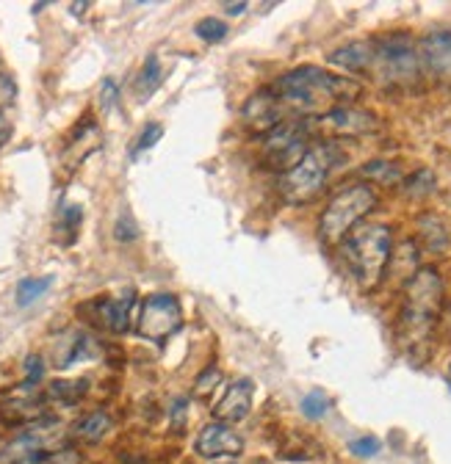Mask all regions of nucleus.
Listing matches in <instances>:
<instances>
[{
  "instance_id": "1",
  "label": "nucleus",
  "mask_w": 451,
  "mask_h": 464,
  "mask_svg": "<svg viewBox=\"0 0 451 464\" xmlns=\"http://www.w3.org/2000/svg\"><path fill=\"white\" fill-rule=\"evenodd\" d=\"M271 92L286 108L302 116H316V120H321L324 113L355 102L363 89L358 81L332 75L321 67H297L286 72L283 78H277Z\"/></svg>"
},
{
  "instance_id": "2",
  "label": "nucleus",
  "mask_w": 451,
  "mask_h": 464,
  "mask_svg": "<svg viewBox=\"0 0 451 464\" xmlns=\"http://www.w3.org/2000/svg\"><path fill=\"white\" fill-rule=\"evenodd\" d=\"M446 302L443 279L435 268H418L405 287V302L399 313V343L405 345V352L416 360L424 362L432 334L437 329L440 313Z\"/></svg>"
},
{
  "instance_id": "3",
  "label": "nucleus",
  "mask_w": 451,
  "mask_h": 464,
  "mask_svg": "<svg viewBox=\"0 0 451 464\" xmlns=\"http://www.w3.org/2000/svg\"><path fill=\"white\" fill-rule=\"evenodd\" d=\"M344 257L347 266L360 285V290H374L385 279L393 257V232L387 224H360L358 229L349 232L344 241Z\"/></svg>"
},
{
  "instance_id": "4",
  "label": "nucleus",
  "mask_w": 451,
  "mask_h": 464,
  "mask_svg": "<svg viewBox=\"0 0 451 464\" xmlns=\"http://www.w3.org/2000/svg\"><path fill=\"white\" fill-rule=\"evenodd\" d=\"M379 197L371 183H352L338 191L319 221V232L327 244H344L349 238V232L363 224V218L377 208Z\"/></svg>"
},
{
  "instance_id": "5",
  "label": "nucleus",
  "mask_w": 451,
  "mask_h": 464,
  "mask_svg": "<svg viewBox=\"0 0 451 464\" xmlns=\"http://www.w3.org/2000/svg\"><path fill=\"white\" fill-rule=\"evenodd\" d=\"M64 445V426L59 420H34L9 442L0 445V464H47Z\"/></svg>"
},
{
  "instance_id": "6",
  "label": "nucleus",
  "mask_w": 451,
  "mask_h": 464,
  "mask_svg": "<svg viewBox=\"0 0 451 464\" xmlns=\"http://www.w3.org/2000/svg\"><path fill=\"white\" fill-rule=\"evenodd\" d=\"M338 163V152L329 144H316L305 152V158L283 174V197L291 205H305L316 199Z\"/></svg>"
},
{
  "instance_id": "7",
  "label": "nucleus",
  "mask_w": 451,
  "mask_h": 464,
  "mask_svg": "<svg viewBox=\"0 0 451 464\" xmlns=\"http://www.w3.org/2000/svg\"><path fill=\"white\" fill-rule=\"evenodd\" d=\"M421 50L407 34L374 39V72L385 83H413L421 75Z\"/></svg>"
},
{
  "instance_id": "8",
  "label": "nucleus",
  "mask_w": 451,
  "mask_h": 464,
  "mask_svg": "<svg viewBox=\"0 0 451 464\" xmlns=\"http://www.w3.org/2000/svg\"><path fill=\"white\" fill-rule=\"evenodd\" d=\"M181 326H183V310L175 296L155 294L142 302V313H139V334L142 337H147L152 343H163Z\"/></svg>"
},
{
  "instance_id": "9",
  "label": "nucleus",
  "mask_w": 451,
  "mask_h": 464,
  "mask_svg": "<svg viewBox=\"0 0 451 464\" xmlns=\"http://www.w3.org/2000/svg\"><path fill=\"white\" fill-rule=\"evenodd\" d=\"M263 150L269 155V160L283 169V174L297 166L305 152L310 150L308 147V130L299 125V122H279L277 128H271L263 139Z\"/></svg>"
},
{
  "instance_id": "10",
  "label": "nucleus",
  "mask_w": 451,
  "mask_h": 464,
  "mask_svg": "<svg viewBox=\"0 0 451 464\" xmlns=\"http://www.w3.org/2000/svg\"><path fill=\"white\" fill-rule=\"evenodd\" d=\"M47 392H42L36 384H17L9 392H4L0 398V418L9 423H34L42 420V410H44Z\"/></svg>"
},
{
  "instance_id": "11",
  "label": "nucleus",
  "mask_w": 451,
  "mask_h": 464,
  "mask_svg": "<svg viewBox=\"0 0 451 464\" xmlns=\"http://www.w3.org/2000/svg\"><path fill=\"white\" fill-rule=\"evenodd\" d=\"M194 450H197V456H202L208 461L233 459L244 450V437L233 426L213 420L200 429V434L194 440Z\"/></svg>"
},
{
  "instance_id": "12",
  "label": "nucleus",
  "mask_w": 451,
  "mask_h": 464,
  "mask_svg": "<svg viewBox=\"0 0 451 464\" xmlns=\"http://www.w3.org/2000/svg\"><path fill=\"white\" fill-rule=\"evenodd\" d=\"M316 122L321 130H327L332 136H366V133H374L379 128L377 116L366 108H358V105H341V108L324 113Z\"/></svg>"
},
{
  "instance_id": "13",
  "label": "nucleus",
  "mask_w": 451,
  "mask_h": 464,
  "mask_svg": "<svg viewBox=\"0 0 451 464\" xmlns=\"http://www.w3.org/2000/svg\"><path fill=\"white\" fill-rule=\"evenodd\" d=\"M252 398H255V384L250 379H236L213 403V418L228 426L247 420V415L252 412Z\"/></svg>"
},
{
  "instance_id": "14",
  "label": "nucleus",
  "mask_w": 451,
  "mask_h": 464,
  "mask_svg": "<svg viewBox=\"0 0 451 464\" xmlns=\"http://www.w3.org/2000/svg\"><path fill=\"white\" fill-rule=\"evenodd\" d=\"M421 64L435 78H451V28L432 31L418 42Z\"/></svg>"
},
{
  "instance_id": "15",
  "label": "nucleus",
  "mask_w": 451,
  "mask_h": 464,
  "mask_svg": "<svg viewBox=\"0 0 451 464\" xmlns=\"http://www.w3.org/2000/svg\"><path fill=\"white\" fill-rule=\"evenodd\" d=\"M329 64L344 70L349 75H366L374 72V39H360L349 42L329 53Z\"/></svg>"
},
{
  "instance_id": "16",
  "label": "nucleus",
  "mask_w": 451,
  "mask_h": 464,
  "mask_svg": "<svg viewBox=\"0 0 451 464\" xmlns=\"http://www.w3.org/2000/svg\"><path fill=\"white\" fill-rule=\"evenodd\" d=\"M279 108H283V102L277 100V94L271 89H263L255 97H250V102L244 105V120L252 128L269 133L271 128L279 125Z\"/></svg>"
},
{
  "instance_id": "17",
  "label": "nucleus",
  "mask_w": 451,
  "mask_h": 464,
  "mask_svg": "<svg viewBox=\"0 0 451 464\" xmlns=\"http://www.w3.org/2000/svg\"><path fill=\"white\" fill-rule=\"evenodd\" d=\"M94 354V340L83 332H64L53 345V360L59 368H70Z\"/></svg>"
},
{
  "instance_id": "18",
  "label": "nucleus",
  "mask_w": 451,
  "mask_h": 464,
  "mask_svg": "<svg viewBox=\"0 0 451 464\" xmlns=\"http://www.w3.org/2000/svg\"><path fill=\"white\" fill-rule=\"evenodd\" d=\"M94 310H97V321L103 326H108L111 332H128L131 329V310H133V296L128 299H103V302H94Z\"/></svg>"
},
{
  "instance_id": "19",
  "label": "nucleus",
  "mask_w": 451,
  "mask_h": 464,
  "mask_svg": "<svg viewBox=\"0 0 451 464\" xmlns=\"http://www.w3.org/2000/svg\"><path fill=\"white\" fill-rule=\"evenodd\" d=\"M108 431H111V418H108V412H103V410L89 412V415H83V418L75 423V437L83 440V442H100Z\"/></svg>"
},
{
  "instance_id": "20",
  "label": "nucleus",
  "mask_w": 451,
  "mask_h": 464,
  "mask_svg": "<svg viewBox=\"0 0 451 464\" xmlns=\"http://www.w3.org/2000/svg\"><path fill=\"white\" fill-rule=\"evenodd\" d=\"M363 178L374 180L377 186H393V183H402V169L387 160H371L363 166Z\"/></svg>"
},
{
  "instance_id": "21",
  "label": "nucleus",
  "mask_w": 451,
  "mask_h": 464,
  "mask_svg": "<svg viewBox=\"0 0 451 464\" xmlns=\"http://www.w3.org/2000/svg\"><path fill=\"white\" fill-rule=\"evenodd\" d=\"M53 287V276H39V279H23L17 285V304L20 307H31L34 302H39L47 290Z\"/></svg>"
},
{
  "instance_id": "22",
  "label": "nucleus",
  "mask_w": 451,
  "mask_h": 464,
  "mask_svg": "<svg viewBox=\"0 0 451 464\" xmlns=\"http://www.w3.org/2000/svg\"><path fill=\"white\" fill-rule=\"evenodd\" d=\"M161 62H158V55H147V62H144V67H142V72H139V78H136V89H139V94L142 97H150L158 86H161Z\"/></svg>"
},
{
  "instance_id": "23",
  "label": "nucleus",
  "mask_w": 451,
  "mask_h": 464,
  "mask_svg": "<svg viewBox=\"0 0 451 464\" xmlns=\"http://www.w3.org/2000/svg\"><path fill=\"white\" fill-rule=\"evenodd\" d=\"M299 406H302V415L308 420H321L329 412V398L324 390H310V392H305Z\"/></svg>"
},
{
  "instance_id": "24",
  "label": "nucleus",
  "mask_w": 451,
  "mask_h": 464,
  "mask_svg": "<svg viewBox=\"0 0 451 464\" xmlns=\"http://www.w3.org/2000/svg\"><path fill=\"white\" fill-rule=\"evenodd\" d=\"M435 191V174L429 169H418L416 174H410V178L405 180V194L407 197H426Z\"/></svg>"
},
{
  "instance_id": "25",
  "label": "nucleus",
  "mask_w": 451,
  "mask_h": 464,
  "mask_svg": "<svg viewBox=\"0 0 451 464\" xmlns=\"http://www.w3.org/2000/svg\"><path fill=\"white\" fill-rule=\"evenodd\" d=\"M194 34H197L202 42L216 44V42H221L224 36L230 34V28H228V23H221L219 17H205V20H200V23L194 25Z\"/></svg>"
},
{
  "instance_id": "26",
  "label": "nucleus",
  "mask_w": 451,
  "mask_h": 464,
  "mask_svg": "<svg viewBox=\"0 0 451 464\" xmlns=\"http://www.w3.org/2000/svg\"><path fill=\"white\" fill-rule=\"evenodd\" d=\"M86 382H53L47 390V398H59L64 403H75L83 395Z\"/></svg>"
},
{
  "instance_id": "27",
  "label": "nucleus",
  "mask_w": 451,
  "mask_h": 464,
  "mask_svg": "<svg viewBox=\"0 0 451 464\" xmlns=\"http://www.w3.org/2000/svg\"><path fill=\"white\" fill-rule=\"evenodd\" d=\"M161 136H163V128L158 125V122H150L144 130H142V136L136 139V147H133V158H139L142 152H147V150H152L158 141H161Z\"/></svg>"
},
{
  "instance_id": "28",
  "label": "nucleus",
  "mask_w": 451,
  "mask_h": 464,
  "mask_svg": "<svg viewBox=\"0 0 451 464\" xmlns=\"http://www.w3.org/2000/svg\"><path fill=\"white\" fill-rule=\"evenodd\" d=\"M349 450H352L358 459H371V456H377V453L382 450V442H379L374 434H363V437H358V440L349 442Z\"/></svg>"
},
{
  "instance_id": "29",
  "label": "nucleus",
  "mask_w": 451,
  "mask_h": 464,
  "mask_svg": "<svg viewBox=\"0 0 451 464\" xmlns=\"http://www.w3.org/2000/svg\"><path fill=\"white\" fill-rule=\"evenodd\" d=\"M219 384H221V371L219 368H205L194 382V392L197 395H211Z\"/></svg>"
},
{
  "instance_id": "30",
  "label": "nucleus",
  "mask_w": 451,
  "mask_h": 464,
  "mask_svg": "<svg viewBox=\"0 0 451 464\" xmlns=\"http://www.w3.org/2000/svg\"><path fill=\"white\" fill-rule=\"evenodd\" d=\"M59 218H62V229L67 232V236H73L81 224V218H83V210H81V205H70L59 213Z\"/></svg>"
},
{
  "instance_id": "31",
  "label": "nucleus",
  "mask_w": 451,
  "mask_h": 464,
  "mask_svg": "<svg viewBox=\"0 0 451 464\" xmlns=\"http://www.w3.org/2000/svg\"><path fill=\"white\" fill-rule=\"evenodd\" d=\"M117 100H120V89H117V83L111 81V78H105V81H103V86H100V105H103V108H111Z\"/></svg>"
},
{
  "instance_id": "32",
  "label": "nucleus",
  "mask_w": 451,
  "mask_h": 464,
  "mask_svg": "<svg viewBox=\"0 0 451 464\" xmlns=\"http://www.w3.org/2000/svg\"><path fill=\"white\" fill-rule=\"evenodd\" d=\"M42 373H44V362H42V357L31 354V357L25 360V382H28V384H39Z\"/></svg>"
},
{
  "instance_id": "33",
  "label": "nucleus",
  "mask_w": 451,
  "mask_h": 464,
  "mask_svg": "<svg viewBox=\"0 0 451 464\" xmlns=\"http://www.w3.org/2000/svg\"><path fill=\"white\" fill-rule=\"evenodd\" d=\"M136 238V227L131 221V216H123L117 221V241H133Z\"/></svg>"
},
{
  "instance_id": "34",
  "label": "nucleus",
  "mask_w": 451,
  "mask_h": 464,
  "mask_svg": "<svg viewBox=\"0 0 451 464\" xmlns=\"http://www.w3.org/2000/svg\"><path fill=\"white\" fill-rule=\"evenodd\" d=\"M15 94H17V89H15V83L9 81V78H4L0 75V108H6L12 100H15Z\"/></svg>"
},
{
  "instance_id": "35",
  "label": "nucleus",
  "mask_w": 451,
  "mask_h": 464,
  "mask_svg": "<svg viewBox=\"0 0 451 464\" xmlns=\"http://www.w3.org/2000/svg\"><path fill=\"white\" fill-rule=\"evenodd\" d=\"M9 139H12V125L4 120V116H0V147H4Z\"/></svg>"
},
{
  "instance_id": "36",
  "label": "nucleus",
  "mask_w": 451,
  "mask_h": 464,
  "mask_svg": "<svg viewBox=\"0 0 451 464\" xmlns=\"http://www.w3.org/2000/svg\"><path fill=\"white\" fill-rule=\"evenodd\" d=\"M221 9H224V12H230V14L236 17V14H241V12H247V4H224Z\"/></svg>"
},
{
  "instance_id": "37",
  "label": "nucleus",
  "mask_w": 451,
  "mask_h": 464,
  "mask_svg": "<svg viewBox=\"0 0 451 464\" xmlns=\"http://www.w3.org/2000/svg\"><path fill=\"white\" fill-rule=\"evenodd\" d=\"M446 384H448V390H451V365H448V371H446Z\"/></svg>"
},
{
  "instance_id": "38",
  "label": "nucleus",
  "mask_w": 451,
  "mask_h": 464,
  "mask_svg": "<svg viewBox=\"0 0 451 464\" xmlns=\"http://www.w3.org/2000/svg\"><path fill=\"white\" fill-rule=\"evenodd\" d=\"M224 464H233V461H224Z\"/></svg>"
}]
</instances>
